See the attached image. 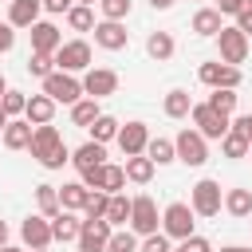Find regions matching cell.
Listing matches in <instances>:
<instances>
[{"label":"cell","mask_w":252,"mask_h":252,"mask_svg":"<svg viewBox=\"0 0 252 252\" xmlns=\"http://www.w3.org/2000/svg\"><path fill=\"white\" fill-rule=\"evenodd\" d=\"M173 4H177V0H150V8H154V12H169Z\"/></svg>","instance_id":"49"},{"label":"cell","mask_w":252,"mask_h":252,"mask_svg":"<svg viewBox=\"0 0 252 252\" xmlns=\"http://www.w3.org/2000/svg\"><path fill=\"white\" fill-rule=\"evenodd\" d=\"M106 252H138V236L130 228H114L106 240Z\"/></svg>","instance_id":"39"},{"label":"cell","mask_w":252,"mask_h":252,"mask_svg":"<svg viewBox=\"0 0 252 252\" xmlns=\"http://www.w3.org/2000/svg\"><path fill=\"white\" fill-rule=\"evenodd\" d=\"M220 154H224V158H232V161H236V158H248V138H244V134H236V130H228V134L220 138Z\"/></svg>","instance_id":"37"},{"label":"cell","mask_w":252,"mask_h":252,"mask_svg":"<svg viewBox=\"0 0 252 252\" xmlns=\"http://www.w3.org/2000/svg\"><path fill=\"white\" fill-rule=\"evenodd\" d=\"M79 228H83V217L79 213H59V217H51V240H79Z\"/></svg>","instance_id":"24"},{"label":"cell","mask_w":252,"mask_h":252,"mask_svg":"<svg viewBox=\"0 0 252 252\" xmlns=\"http://www.w3.org/2000/svg\"><path fill=\"white\" fill-rule=\"evenodd\" d=\"M217 47H220V63H228V67H240L248 59V35L236 24H224L217 32Z\"/></svg>","instance_id":"7"},{"label":"cell","mask_w":252,"mask_h":252,"mask_svg":"<svg viewBox=\"0 0 252 252\" xmlns=\"http://www.w3.org/2000/svg\"><path fill=\"white\" fill-rule=\"evenodd\" d=\"M32 252H47V248H32Z\"/></svg>","instance_id":"56"},{"label":"cell","mask_w":252,"mask_h":252,"mask_svg":"<svg viewBox=\"0 0 252 252\" xmlns=\"http://www.w3.org/2000/svg\"><path fill=\"white\" fill-rule=\"evenodd\" d=\"M94 8H87V4H71V12H67V28L71 32H94Z\"/></svg>","instance_id":"34"},{"label":"cell","mask_w":252,"mask_h":252,"mask_svg":"<svg viewBox=\"0 0 252 252\" xmlns=\"http://www.w3.org/2000/svg\"><path fill=\"white\" fill-rule=\"evenodd\" d=\"M51 118H55V102H51L43 91H39V94H32V98H28V106H24V122H28V126H47Z\"/></svg>","instance_id":"19"},{"label":"cell","mask_w":252,"mask_h":252,"mask_svg":"<svg viewBox=\"0 0 252 252\" xmlns=\"http://www.w3.org/2000/svg\"><path fill=\"white\" fill-rule=\"evenodd\" d=\"M32 130H35V126H28L24 118H12V122L4 126V134H0V138H4V150H28V146H32Z\"/></svg>","instance_id":"25"},{"label":"cell","mask_w":252,"mask_h":252,"mask_svg":"<svg viewBox=\"0 0 252 252\" xmlns=\"http://www.w3.org/2000/svg\"><path fill=\"white\" fill-rule=\"evenodd\" d=\"M220 252H252V248H244V244H224Z\"/></svg>","instance_id":"51"},{"label":"cell","mask_w":252,"mask_h":252,"mask_svg":"<svg viewBox=\"0 0 252 252\" xmlns=\"http://www.w3.org/2000/svg\"><path fill=\"white\" fill-rule=\"evenodd\" d=\"M67 161H71V150H67V146H59V150H55V154L43 161V169H63Z\"/></svg>","instance_id":"45"},{"label":"cell","mask_w":252,"mask_h":252,"mask_svg":"<svg viewBox=\"0 0 252 252\" xmlns=\"http://www.w3.org/2000/svg\"><path fill=\"white\" fill-rule=\"evenodd\" d=\"M126 43H130L126 24H118V20H98V24H94V47H102V51H122Z\"/></svg>","instance_id":"15"},{"label":"cell","mask_w":252,"mask_h":252,"mask_svg":"<svg viewBox=\"0 0 252 252\" xmlns=\"http://www.w3.org/2000/svg\"><path fill=\"white\" fill-rule=\"evenodd\" d=\"M51 71H55V55H35V51L28 55V75H35V79L43 83Z\"/></svg>","instance_id":"40"},{"label":"cell","mask_w":252,"mask_h":252,"mask_svg":"<svg viewBox=\"0 0 252 252\" xmlns=\"http://www.w3.org/2000/svg\"><path fill=\"white\" fill-rule=\"evenodd\" d=\"M118 150H122V158H138V154H146V142H150V126L146 122H126V126H118Z\"/></svg>","instance_id":"12"},{"label":"cell","mask_w":252,"mask_h":252,"mask_svg":"<svg viewBox=\"0 0 252 252\" xmlns=\"http://www.w3.org/2000/svg\"><path fill=\"white\" fill-rule=\"evenodd\" d=\"M189 118H193V130H197L205 142H209V138H217V142H220V138L228 134V126H232V118H228V114H217L209 102H193Z\"/></svg>","instance_id":"5"},{"label":"cell","mask_w":252,"mask_h":252,"mask_svg":"<svg viewBox=\"0 0 252 252\" xmlns=\"http://www.w3.org/2000/svg\"><path fill=\"white\" fill-rule=\"evenodd\" d=\"M20 240H24L28 248H51V244H55V240H51V220L39 217V213L24 217V224H20Z\"/></svg>","instance_id":"16"},{"label":"cell","mask_w":252,"mask_h":252,"mask_svg":"<svg viewBox=\"0 0 252 252\" xmlns=\"http://www.w3.org/2000/svg\"><path fill=\"white\" fill-rule=\"evenodd\" d=\"M228 130H236V134H244V138H248V142H252V114H236V118H232V126H228Z\"/></svg>","instance_id":"48"},{"label":"cell","mask_w":252,"mask_h":252,"mask_svg":"<svg viewBox=\"0 0 252 252\" xmlns=\"http://www.w3.org/2000/svg\"><path fill=\"white\" fill-rule=\"evenodd\" d=\"M39 4H43V12H51V16H67L75 0H39Z\"/></svg>","instance_id":"47"},{"label":"cell","mask_w":252,"mask_h":252,"mask_svg":"<svg viewBox=\"0 0 252 252\" xmlns=\"http://www.w3.org/2000/svg\"><path fill=\"white\" fill-rule=\"evenodd\" d=\"M169 248H173V240L165 232H154V236H142L138 240V252H169Z\"/></svg>","instance_id":"42"},{"label":"cell","mask_w":252,"mask_h":252,"mask_svg":"<svg viewBox=\"0 0 252 252\" xmlns=\"http://www.w3.org/2000/svg\"><path fill=\"white\" fill-rule=\"evenodd\" d=\"M8 122H12V118H8L4 110H0V134H4V126H8Z\"/></svg>","instance_id":"52"},{"label":"cell","mask_w":252,"mask_h":252,"mask_svg":"<svg viewBox=\"0 0 252 252\" xmlns=\"http://www.w3.org/2000/svg\"><path fill=\"white\" fill-rule=\"evenodd\" d=\"M4 91H8V79H4V75H0V94H4Z\"/></svg>","instance_id":"55"},{"label":"cell","mask_w":252,"mask_h":252,"mask_svg":"<svg viewBox=\"0 0 252 252\" xmlns=\"http://www.w3.org/2000/svg\"><path fill=\"white\" fill-rule=\"evenodd\" d=\"M94 51H91V43L87 39H63V47L55 51V71H67V75H83V71H91L94 63Z\"/></svg>","instance_id":"2"},{"label":"cell","mask_w":252,"mask_h":252,"mask_svg":"<svg viewBox=\"0 0 252 252\" xmlns=\"http://www.w3.org/2000/svg\"><path fill=\"white\" fill-rule=\"evenodd\" d=\"M122 173H126V181H134V185H150L154 173H158V165H154L146 154H138V158H126V161H122Z\"/></svg>","instance_id":"23"},{"label":"cell","mask_w":252,"mask_h":252,"mask_svg":"<svg viewBox=\"0 0 252 252\" xmlns=\"http://www.w3.org/2000/svg\"><path fill=\"white\" fill-rule=\"evenodd\" d=\"M39 12H43L39 0H12L8 4V24L12 28H32V24H39Z\"/></svg>","instance_id":"20"},{"label":"cell","mask_w":252,"mask_h":252,"mask_svg":"<svg viewBox=\"0 0 252 252\" xmlns=\"http://www.w3.org/2000/svg\"><path fill=\"white\" fill-rule=\"evenodd\" d=\"M248 158H252V142H248Z\"/></svg>","instance_id":"57"},{"label":"cell","mask_w":252,"mask_h":252,"mask_svg":"<svg viewBox=\"0 0 252 252\" xmlns=\"http://www.w3.org/2000/svg\"><path fill=\"white\" fill-rule=\"evenodd\" d=\"M55 189H59V209L83 213V205H87V197H91V189H87L83 181H63V185H55Z\"/></svg>","instance_id":"21"},{"label":"cell","mask_w":252,"mask_h":252,"mask_svg":"<svg viewBox=\"0 0 252 252\" xmlns=\"http://www.w3.org/2000/svg\"><path fill=\"white\" fill-rule=\"evenodd\" d=\"M79 181H83L87 189H102V193H122V189H126V173H122V165H114V161H102L98 169L79 173Z\"/></svg>","instance_id":"10"},{"label":"cell","mask_w":252,"mask_h":252,"mask_svg":"<svg viewBox=\"0 0 252 252\" xmlns=\"http://www.w3.org/2000/svg\"><path fill=\"white\" fill-rule=\"evenodd\" d=\"M169 252H213V244L205 240V236H185V240H177V248H169Z\"/></svg>","instance_id":"43"},{"label":"cell","mask_w":252,"mask_h":252,"mask_svg":"<svg viewBox=\"0 0 252 252\" xmlns=\"http://www.w3.org/2000/svg\"><path fill=\"white\" fill-rule=\"evenodd\" d=\"M0 252H24V248H16V244H4V248H0Z\"/></svg>","instance_id":"53"},{"label":"cell","mask_w":252,"mask_h":252,"mask_svg":"<svg viewBox=\"0 0 252 252\" xmlns=\"http://www.w3.org/2000/svg\"><path fill=\"white\" fill-rule=\"evenodd\" d=\"M98 114H102L98 98H87V94H83V98H79V102L71 106V126H83V130H87V126H91V122H94Z\"/></svg>","instance_id":"33"},{"label":"cell","mask_w":252,"mask_h":252,"mask_svg":"<svg viewBox=\"0 0 252 252\" xmlns=\"http://www.w3.org/2000/svg\"><path fill=\"white\" fill-rule=\"evenodd\" d=\"M173 150H177V161H185V165H193V169H201V165L209 161V142H205L193 126H185V130L173 138Z\"/></svg>","instance_id":"8"},{"label":"cell","mask_w":252,"mask_h":252,"mask_svg":"<svg viewBox=\"0 0 252 252\" xmlns=\"http://www.w3.org/2000/svg\"><path fill=\"white\" fill-rule=\"evenodd\" d=\"M43 94L59 106H75L79 98H83V79L79 75H67V71H51L47 79H43Z\"/></svg>","instance_id":"3"},{"label":"cell","mask_w":252,"mask_h":252,"mask_svg":"<svg viewBox=\"0 0 252 252\" xmlns=\"http://www.w3.org/2000/svg\"><path fill=\"white\" fill-rule=\"evenodd\" d=\"M220 209H224L228 217H240V220H244V217H252V189H240V185H236V189H228Z\"/></svg>","instance_id":"26"},{"label":"cell","mask_w":252,"mask_h":252,"mask_svg":"<svg viewBox=\"0 0 252 252\" xmlns=\"http://www.w3.org/2000/svg\"><path fill=\"white\" fill-rule=\"evenodd\" d=\"M12 47H16V28L4 20V24H0V55H4V51H12Z\"/></svg>","instance_id":"46"},{"label":"cell","mask_w":252,"mask_h":252,"mask_svg":"<svg viewBox=\"0 0 252 252\" xmlns=\"http://www.w3.org/2000/svg\"><path fill=\"white\" fill-rule=\"evenodd\" d=\"M114 91H118V71H110V67L83 71V94L87 98H110Z\"/></svg>","instance_id":"11"},{"label":"cell","mask_w":252,"mask_h":252,"mask_svg":"<svg viewBox=\"0 0 252 252\" xmlns=\"http://www.w3.org/2000/svg\"><path fill=\"white\" fill-rule=\"evenodd\" d=\"M236 28L252 39V0H244V4H240V12H236Z\"/></svg>","instance_id":"44"},{"label":"cell","mask_w":252,"mask_h":252,"mask_svg":"<svg viewBox=\"0 0 252 252\" xmlns=\"http://www.w3.org/2000/svg\"><path fill=\"white\" fill-rule=\"evenodd\" d=\"M110 228H126L130 220V197L126 193H110V205H106V217H102Z\"/></svg>","instance_id":"32"},{"label":"cell","mask_w":252,"mask_h":252,"mask_svg":"<svg viewBox=\"0 0 252 252\" xmlns=\"http://www.w3.org/2000/svg\"><path fill=\"white\" fill-rule=\"evenodd\" d=\"M28 35H32V51H35V55H55V51L63 47V32H59L51 20L32 24V28H28Z\"/></svg>","instance_id":"13"},{"label":"cell","mask_w":252,"mask_h":252,"mask_svg":"<svg viewBox=\"0 0 252 252\" xmlns=\"http://www.w3.org/2000/svg\"><path fill=\"white\" fill-rule=\"evenodd\" d=\"M102 161H106V146H98V142H91V138H87L79 150H71V165H75L79 173H87V169H98Z\"/></svg>","instance_id":"18"},{"label":"cell","mask_w":252,"mask_h":252,"mask_svg":"<svg viewBox=\"0 0 252 252\" xmlns=\"http://www.w3.org/2000/svg\"><path fill=\"white\" fill-rule=\"evenodd\" d=\"M8 236H12V228H8V220H0V248L8 244Z\"/></svg>","instance_id":"50"},{"label":"cell","mask_w":252,"mask_h":252,"mask_svg":"<svg viewBox=\"0 0 252 252\" xmlns=\"http://www.w3.org/2000/svg\"><path fill=\"white\" fill-rule=\"evenodd\" d=\"M118 126H122V122H118L114 114H98V118H94L87 130H91V142H98V146H110V142L118 138Z\"/></svg>","instance_id":"28"},{"label":"cell","mask_w":252,"mask_h":252,"mask_svg":"<svg viewBox=\"0 0 252 252\" xmlns=\"http://www.w3.org/2000/svg\"><path fill=\"white\" fill-rule=\"evenodd\" d=\"M224 28V20H220V12L217 8H201V12H193V32L197 35H205V39H217V32Z\"/></svg>","instance_id":"27"},{"label":"cell","mask_w":252,"mask_h":252,"mask_svg":"<svg viewBox=\"0 0 252 252\" xmlns=\"http://www.w3.org/2000/svg\"><path fill=\"white\" fill-rule=\"evenodd\" d=\"M106 205H110V193L91 189V197H87V205H83V220H102V217H106Z\"/></svg>","instance_id":"35"},{"label":"cell","mask_w":252,"mask_h":252,"mask_svg":"<svg viewBox=\"0 0 252 252\" xmlns=\"http://www.w3.org/2000/svg\"><path fill=\"white\" fill-rule=\"evenodd\" d=\"M126 228H130L134 236H154V232H161L158 201H154V197H146V193L130 197V220H126Z\"/></svg>","instance_id":"1"},{"label":"cell","mask_w":252,"mask_h":252,"mask_svg":"<svg viewBox=\"0 0 252 252\" xmlns=\"http://www.w3.org/2000/svg\"><path fill=\"white\" fill-rule=\"evenodd\" d=\"M24 106H28V94H24V91H12V87H8V91L0 94V110H4L8 118H24Z\"/></svg>","instance_id":"36"},{"label":"cell","mask_w":252,"mask_h":252,"mask_svg":"<svg viewBox=\"0 0 252 252\" xmlns=\"http://www.w3.org/2000/svg\"><path fill=\"white\" fill-rule=\"evenodd\" d=\"M146 51H150V59L165 63V59H173L177 43H173V35H169V32H150V39H146Z\"/></svg>","instance_id":"30"},{"label":"cell","mask_w":252,"mask_h":252,"mask_svg":"<svg viewBox=\"0 0 252 252\" xmlns=\"http://www.w3.org/2000/svg\"><path fill=\"white\" fill-rule=\"evenodd\" d=\"M193 209H189V201H169L165 209H161V232L169 236V240H185V236H193Z\"/></svg>","instance_id":"6"},{"label":"cell","mask_w":252,"mask_h":252,"mask_svg":"<svg viewBox=\"0 0 252 252\" xmlns=\"http://www.w3.org/2000/svg\"><path fill=\"white\" fill-rule=\"evenodd\" d=\"M110 232L114 228L106 220H83V228H79V252H106Z\"/></svg>","instance_id":"17"},{"label":"cell","mask_w":252,"mask_h":252,"mask_svg":"<svg viewBox=\"0 0 252 252\" xmlns=\"http://www.w3.org/2000/svg\"><path fill=\"white\" fill-rule=\"evenodd\" d=\"M59 146H63V134H59V126H51V122H47V126H35V130H32V146H28V154L43 165Z\"/></svg>","instance_id":"14"},{"label":"cell","mask_w":252,"mask_h":252,"mask_svg":"<svg viewBox=\"0 0 252 252\" xmlns=\"http://www.w3.org/2000/svg\"><path fill=\"white\" fill-rule=\"evenodd\" d=\"M35 209H39V217H47V220H51V217H59V213H63V209H59V189H55V185H47V181H43V185H35Z\"/></svg>","instance_id":"31"},{"label":"cell","mask_w":252,"mask_h":252,"mask_svg":"<svg viewBox=\"0 0 252 252\" xmlns=\"http://www.w3.org/2000/svg\"><path fill=\"white\" fill-rule=\"evenodd\" d=\"M205 102H209V106H213L217 114H228V118H232V110H236L240 94H236V91H213V94H209Z\"/></svg>","instance_id":"38"},{"label":"cell","mask_w":252,"mask_h":252,"mask_svg":"<svg viewBox=\"0 0 252 252\" xmlns=\"http://www.w3.org/2000/svg\"><path fill=\"white\" fill-rule=\"evenodd\" d=\"M220 205H224L220 181L201 177V181L189 189V209H193V217H217V213H220Z\"/></svg>","instance_id":"4"},{"label":"cell","mask_w":252,"mask_h":252,"mask_svg":"<svg viewBox=\"0 0 252 252\" xmlns=\"http://www.w3.org/2000/svg\"><path fill=\"white\" fill-rule=\"evenodd\" d=\"M161 110H165V118H173V122L189 118V110H193V98H189V91H185V87H173V91L161 98Z\"/></svg>","instance_id":"22"},{"label":"cell","mask_w":252,"mask_h":252,"mask_svg":"<svg viewBox=\"0 0 252 252\" xmlns=\"http://www.w3.org/2000/svg\"><path fill=\"white\" fill-rule=\"evenodd\" d=\"M197 79L209 87V91H236L240 87V67H228V63H220V59H213V63H201V71H197Z\"/></svg>","instance_id":"9"},{"label":"cell","mask_w":252,"mask_h":252,"mask_svg":"<svg viewBox=\"0 0 252 252\" xmlns=\"http://www.w3.org/2000/svg\"><path fill=\"white\" fill-rule=\"evenodd\" d=\"M146 158L154 161V165H169V161H177V150H173V138H154L150 134V142H146Z\"/></svg>","instance_id":"29"},{"label":"cell","mask_w":252,"mask_h":252,"mask_svg":"<svg viewBox=\"0 0 252 252\" xmlns=\"http://www.w3.org/2000/svg\"><path fill=\"white\" fill-rule=\"evenodd\" d=\"M75 4H87V8H94V4H98V0H75Z\"/></svg>","instance_id":"54"},{"label":"cell","mask_w":252,"mask_h":252,"mask_svg":"<svg viewBox=\"0 0 252 252\" xmlns=\"http://www.w3.org/2000/svg\"><path fill=\"white\" fill-rule=\"evenodd\" d=\"M98 8H102V20H126L130 16V0H98Z\"/></svg>","instance_id":"41"},{"label":"cell","mask_w":252,"mask_h":252,"mask_svg":"<svg viewBox=\"0 0 252 252\" xmlns=\"http://www.w3.org/2000/svg\"><path fill=\"white\" fill-rule=\"evenodd\" d=\"M8 4H12V0H8Z\"/></svg>","instance_id":"58"}]
</instances>
